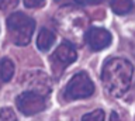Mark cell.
I'll list each match as a JSON object with an SVG mask.
<instances>
[{"label": "cell", "mask_w": 135, "mask_h": 121, "mask_svg": "<svg viewBox=\"0 0 135 121\" xmlns=\"http://www.w3.org/2000/svg\"><path fill=\"white\" fill-rule=\"evenodd\" d=\"M101 2H104V0H86V3H90V4H99Z\"/></svg>", "instance_id": "obj_16"}, {"label": "cell", "mask_w": 135, "mask_h": 121, "mask_svg": "<svg viewBox=\"0 0 135 121\" xmlns=\"http://www.w3.org/2000/svg\"><path fill=\"white\" fill-rule=\"evenodd\" d=\"M134 66L124 58H110L101 70V82L111 97H121L128 91L132 82Z\"/></svg>", "instance_id": "obj_1"}, {"label": "cell", "mask_w": 135, "mask_h": 121, "mask_svg": "<svg viewBox=\"0 0 135 121\" xmlns=\"http://www.w3.org/2000/svg\"><path fill=\"white\" fill-rule=\"evenodd\" d=\"M24 4L28 9H37L45 4V0H24Z\"/></svg>", "instance_id": "obj_14"}, {"label": "cell", "mask_w": 135, "mask_h": 121, "mask_svg": "<svg viewBox=\"0 0 135 121\" xmlns=\"http://www.w3.org/2000/svg\"><path fill=\"white\" fill-rule=\"evenodd\" d=\"M55 2H58L59 4H62V6L68 4L69 7H72V6H82L86 3V0H55Z\"/></svg>", "instance_id": "obj_15"}, {"label": "cell", "mask_w": 135, "mask_h": 121, "mask_svg": "<svg viewBox=\"0 0 135 121\" xmlns=\"http://www.w3.org/2000/svg\"><path fill=\"white\" fill-rule=\"evenodd\" d=\"M134 97H135V83H134V86H132V91H131L129 99H134Z\"/></svg>", "instance_id": "obj_17"}, {"label": "cell", "mask_w": 135, "mask_h": 121, "mask_svg": "<svg viewBox=\"0 0 135 121\" xmlns=\"http://www.w3.org/2000/svg\"><path fill=\"white\" fill-rule=\"evenodd\" d=\"M24 85L30 91L34 93L48 96L51 93V80L44 72H32L27 73L24 78Z\"/></svg>", "instance_id": "obj_6"}, {"label": "cell", "mask_w": 135, "mask_h": 121, "mask_svg": "<svg viewBox=\"0 0 135 121\" xmlns=\"http://www.w3.org/2000/svg\"><path fill=\"white\" fill-rule=\"evenodd\" d=\"M18 0H0V10L6 11L8 9H14Z\"/></svg>", "instance_id": "obj_13"}, {"label": "cell", "mask_w": 135, "mask_h": 121, "mask_svg": "<svg viewBox=\"0 0 135 121\" xmlns=\"http://www.w3.org/2000/svg\"><path fill=\"white\" fill-rule=\"evenodd\" d=\"M82 118H83V120H96V121H101V120L104 118V111H103V110H94L93 113L84 114Z\"/></svg>", "instance_id": "obj_12"}, {"label": "cell", "mask_w": 135, "mask_h": 121, "mask_svg": "<svg viewBox=\"0 0 135 121\" xmlns=\"http://www.w3.org/2000/svg\"><path fill=\"white\" fill-rule=\"evenodd\" d=\"M110 118H111V120H113V118H114V120H117V118H118V115L115 114V113H113V114H111V117H110Z\"/></svg>", "instance_id": "obj_18"}, {"label": "cell", "mask_w": 135, "mask_h": 121, "mask_svg": "<svg viewBox=\"0 0 135 121\" xmlns=\"http://www.w3.org/2000/svg\"><path fill=\"white\" fill-rule=\"evenodd\" d=\"M76 58H78V52L73 44L69 41H63L56 48V51L51 55V65H52L54 73L59 76L66 69V66H69L72 62L76 61Z\"/></svg>", "instance_id": "obj_4"}, {"label": "cell", "mask_w": 135, "mask_h": 121, "mask_svg": "<svg viewBox=\"0 0 135 121\" xmlns=\"http://www.w3.org/2000/svg\"><path fill=\"white\" fill-rule=\"evenodd\" d=\"M16 104H17V108L24 115H34L41 113L42 110H45L46 100H45V96L27 90L16 99Z\"/></svg>", "instance_id": "obj_5"}, {"label": "cell", "mask_w": 135, "mask_h": 121, "mask_svg": "<svg viewBox=\"0 0 135 121\" xmlns=\"http://www.w3.org/2000/svg\"><path fill=\"white\" fill-rule=\"evenodd\" d=\"M13 75H14V64L8 58H3L0 61V78L3 82L11 80Z\"/></svg>", "instance_id": "obj_10"}, {"label": "cell", "mask_w": 135, "mask_h": 121, "mask_svg": "<svg viewBox=\"0 0 135 121\" xmlns=\"http://www.w3.org/2000/svg\"><path fill=\"white\" fill-rule=\"evenodd\" d=\"M111 9L118 16L128 14L134 9V2L132 0H111Z\"/></svg>", "instance_id": "obj_9"}, {"label": "cell", "mask_w": 135, "mask_h": 121, "mask_svg": "<svg viewBox=\"0 0 135 121\" xmlns=\"http://www.w3.org/2000/svg\"><path fill=\"white\" fill-rule=\"evenodd\" d=\"M94 93V83L86 72H79L68 82L63 91V97L68 101L78 99H86Z\"/></svg>", "instance_id": "obj_3"}, {"label": "cell", "mask_w": 135, "mask_h": 121, "mask_svg": "<svg viewBox=\"0 0 135 121\" xmlns=\"http://www.w3.org/2000/svg\"><path fill=\"white\" fill-rule=\"evenodd\" d=\"M2 82H3V80H2V78H0V86H2Z\"/></svg>", "instance_id": "obj_19"}, {"label": "cell", "mask_w": 135, "mask_h": 121, "mask_svg": "<svg viewBox=\"0 0 135 121\" xmlns=\"http://www.w3.org/2000/svg\"><path fill=\"white\" fill-rule=\"evenodd\" d=\"M113 37L105 28L99 27H91L86 32V41L93 51H101V49L107 48L111 44Z\"/></svg>", "instance_id": "obj_7"}, {"label": "cell", "mask_w": 135, "mask_h": 121, "mask_svg": "<svg viewBox=\"0 0 135 121\" xmlns=\"http://www.w3.org/2000/svg\"><path fill=\"white\" fill-rule=\"evenodd\" d=\"M35 21L24 13H13L7 18V30L10 41L17 47H25L32 38Z\"/></svg>", "instance_id": "obj_2"}, {"label": "cell", "mask_w": 135, "mask_h": 121, "mask_svg": "<svg viewBox=\"0 0 135 121\" xmlns=\"http://www.w3.org/2000/svg\"><path fill=\"white\" fill-rule=\"evenodd\" d=\"M55 42V34L48 28H42V30L38 32L37 37V47L40 51L45 52L54 45Z\"/></svg>", "instance_id": "obj_8"}, {"label": "cell", "mask_w": 135, "mask_h": 121, "mask_svg": "<svg viewBox=\"0 0 135 121\" xmlns=\"http://www.w3.org/2000/svg\"><path fill=\"white\" fill-rule=\"evenodd\" d=\"M17 117L14 114V111L11 110V108H7L4 107L0 110V120H4V121H11V120H16Z\"/></svg>", "instance_id": "obj_11"}]
</instances>
